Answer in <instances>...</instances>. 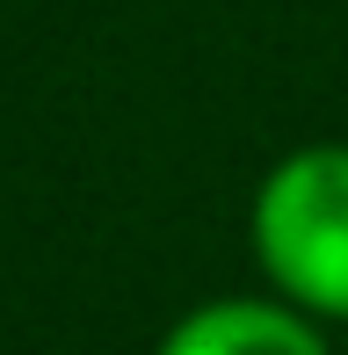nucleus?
<instances>
[{"label":"nucleus","instance_id":"nucleus-1","mask_svg":"<svg viewBox=\"0 0 348 355\" xmlns=\"http://www.w3.org/2000/svg\"><path fill=\"white\" fill-rule=\"evenodd\" d=\"M254 261L312 319H348V145H305L254 189Z\"/></svg>","mask_w":348,"mask_h":355},{"label":"nucleus","instance_id":"nucleus-2","mask_svg":"<svg viewBox=\"0 0 348 355\" xmlns=\"http://www.w3.org/2000/svg\"><path fill=\"white\" fill-rule=\"evenodd\" d=\"M160 355H327L320 327L297 304H261V297H218L174 319Z\"/></svg>","mask_w":348,"mask_h":355}]
</instances>
